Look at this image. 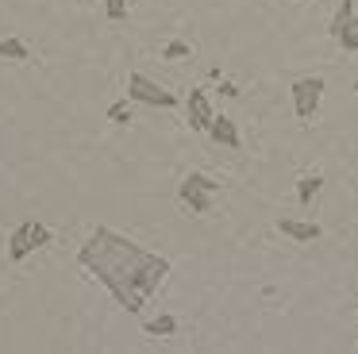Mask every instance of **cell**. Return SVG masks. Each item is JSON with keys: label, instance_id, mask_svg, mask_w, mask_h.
<instances>
[{"label": "cell", "instance_id": "1", "mask_svg": "<svg viewBox=\"0 0 358 354\" xmlns=\"http://www.w3.org/2000/svg\"><path fill=\"white\" fill-rule=\"evenodd\" d=\"M78 262L93 281H101L108 289V297L127 312H143L150 297L158 292V285L170 274V258L139 246L135 239L120 235L112 227H96L93 235L81 243Z\"/></svg>", "mask_w": 358, "mask_h": 354}, {"label": "cell", "instance_id": "2", "mask_svg": "<svg viewBox=\"0 0 358 354\" xmlns=\"http://www.w3.org/2000/svg\"><path fill=\"white\" fill-rule=\"evenodd\" d=\"M178 197H181V204H185L189 212L208 215L212 208H216L220 181L212 174H204V169H189V174L181 177V185H178Z\"/></svg>", "mask_w": 358, "mask_h": 354}, {"label": "cell", "instance_id": "3", "mask_svg": "<svg viewBox=\"0 0 358 354\" xmlns=\"http://www.w3.org/2000/svg\"><path fill=\"white\" fill-rule=\"evenodd\" d=\"M127 97L135 104H150V108H178V97H173L166 85H158L155 77H147L143 69H131L127 73Z\"/></svg>", "mask_w": 358, "mask_h": 354}, {"label": "cell", "instance_id": "4", "mask_svg": "<svg viewBox=\"0 0 358 354\" xmlns=\"http://www.w3.org/2000/svg\"><path fill=\"white\" fill-rule=\"evenodd\" d=\"M320 97H324V77H301L293 81V112L301 123H312L320 112Z\"/></svg>", "mask_w": 358, "mask_h": 354}, {"label": "cell", "instance_id": "5", "mask_svg": "<svg viewBox=\"0 0 358 354\" xmlns=\"http://www.w3.org/2000/svg\"><path fill=\"white\" fill-rule=\"evenodd\" d=\"M185 120H189V127H193V131L208 135L212 120H216V108H212V100H208V92H204V89H189V97H185Z\"/></svg>", "mask_w": 358, "mask_h": 354}, {"label": "cell", "instance_id": "6", "mask_svg": "<svg viewBox=\"0 0 358 354\" xmlns=\"http://www.w3.org/2000/svg\"><path fill=\"white\" fill-rule=\"evenodd\" d=\"M278 231L285 239H293V243H316V239L324 235V227H320L316 220H293V215H281Z\"/></svg>", "mask_w": 358, "mask_h": 354}, {"label": "cell", "instance_id": "7", "mask_svg": "<svg viewBox=\"0 0 358 354\" xmlns=\"http://www.w3.org/2000/svg\"><path fill=\"white\" fill-rule=\"evenodd\" d=\"M208 139H212V143H220V146H227V150H239V146H243L235 120H231V115H224V112H216V120H212V127H208Z\"/></svg>", "mask_w": 358, "mask_h": 354}, {"label": "cell", "instance_id": "8", "mask_svg": "<svg viewBox=\"0 0 358 354\" xmlns=\"http://www.w3.org/2000/svg\"><path fill=\"white\" fill-rule=\"evenodd\" d=\"M31 250H35L31 246V220H27V223H20V227L8 235V262H24Z\"/></svg>", "mask_w": 358, "mask_h": 354}, {"label": "cell", "instance_id": "9", "mask_svg": "<svg viewBox=\"0 0 358 354\" xmlns=\"http://www.w3.org/2000/svg\"><path fill=\"white\" fill-rule=\"evenodd\" d=\"M178 316H170V312H162V316H155V320H147L143 323V335H150V339H170V335H178Z\"/></svg>", "mask_w": 358, "mask_h": 354}, {"label": "cell", "instance_id": "10", "mask_svg": "<svg viewBox=\"0 0 358 354\" xmlns=\"http://www.w3.org/2000/svg\"><path fill=\"white\" fill-rule=\"evenodd\" d=\"M331 38H335V43H339L347 54H358V8H355V15H350V20L343 23L339 31H331Z\"/></svg>", "mask_w": 358, "mask_h": 354}, {"label": "cell", "instance_id": "11", "mask_svg": "<svg viewBox=\"0 0 358 354\" xmlns=\"http://www.w3.org/2000/svg\"><path fill=\"white\" fill-rule=\"evenodd\" d=\"M324 189V177L320 174H304V177H296V204L301 208H308L312 204V197Z\"/></svg>", "mask_w": 358, "mask_h": 354}, {"label": "cell", "instance_id": "12", "mask_svg": "<svg viewBox=\"0 0 358 354\" xmlns=\"http://www.w3.org/2000/svg\"><path fill=\"white\" fill-rule=\"evenodd\" d=\"M0 58H4V62H27V58H31V50H27L24 38H0Z\"/></svg>", "mask_w": 358, "mask_h": 354}, {"label": "cell", "instance_id": "13", "mask_svg": "<svg viewBox=\"0 0 358 354\" xmlns=\"http://www.w3.org/2000/svg\"><path fill=\"white\" fill-rule=\"evenodd\" d=\"M158 58H166V62L193 58V43H185V38H170V43H162V50H158Z\"/></svg>", "mask_w": 358, "mask_h": 354}, {"label": "cell", "instance_id": "14", "mask_svg": "<svg viewBox=\"0 0 358 354\" xmlns=\"http://www.w3.org/2000/svg\"><path fill=\"white\" fill-rule=\"evenodd\" d=\"M127 120H131V97L108 104V123H127Z\"/></svg>", "mask_w": 358, "mask_h": 354}, {"label": "cell", "instance_id": "15", "mask_svg": "<svg viewBox=\"0 0 358 354\" xmlns=\"http://www.w3.org/2000/svg\"><path fill=\"white\" fill-rule=\"evenodd\" d=\"M104 15H108V23H124L127 20V0H104Z\"/></svg>", "mask_w": 358, "mask_h": 354}, {"label": "cell", "instance_id": "16", "mask_svg": "<svg viewBox=\"0 0 358 354\" xmlns=\"http://www.w3.org/2000/svg\"><path fill=\"white\" fill-rule=\"evenodd\" d=\"M355 0H343V4H339V12H335V20H331V31H339L343 27V23H347L350 20V15H355Z\"/></svg>", "mask_w": 358, "mask_h": 354}, {"label": "cell", "instance_id": "17", "mask_svg": "<svg viewBox=\"0 0 358 354\" xmlns=\"http://www.w3.org/2000/svg\"><path fill=\"white\" fill-rule=\"evenodd\" d=\"M47 243H50V227H47V223H35L31 220V246L39 250V246H47Z\"/></svg>", "mask_w": 358, "mask_h": 354}, {"label": "cell", "instance_id": "18", "mask_svg": "<svg viewBox=\"0 0 358 354\" xmlns=\"http://www.w3.org/2000/svg\"><path fill=\"white\" fill-rule=\"evenodd\" d=\"M220 92H224V97H239V85L227 81V77H224V81H220Z\"/></svg>", "mask_w": 358, "mask_h": 354}, {"label": "cell", "instance_id": "19", "mask_svg": "<svg viewBox=\"0 0 358 354\" xmlns=\"http://www.w3.org/2000/svg\"><path fill=\"white\" fill-rule=\"evenodd\" d=\"M355 92H358V81H355Z\"/></svg>", "mask_w": 358, "mask_h": 354}]
</instances>
